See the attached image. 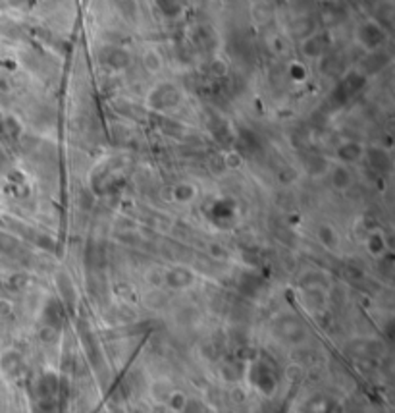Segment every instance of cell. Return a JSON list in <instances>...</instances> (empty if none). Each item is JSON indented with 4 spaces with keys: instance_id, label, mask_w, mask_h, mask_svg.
Returning a JSON list of instances; mask_svg holds the SVG:
<instances>
[{
    "instance_id": "cell-1",
    "label": "cell",
    "mask_w": 395,
    "mask_h": 413,
    "mask_svg": "<svg viewBox=\"0 0 395 413\" xmlns=\"http://www.w3.org/2000/svg\"><path fill=\"white\" fill-rule=\"evenodd\" d=\"M181 100V95L174 85H158L153 93L149 95V105L154 110H166L177 107V102Z\"/></svg>"
},
{
    "instance_id": "cell-2",
    "label": "cell",
    "mask_w": 395,
    "mask_h": 413,
    "mask_svg": "<svg viewBox=\"0 0 395 413\" xmlns=\"http://www.w3.org/2000/svg\"><path fill=\"white\" fill-rule=\"evenodd\" d=\"M166 284L174 290H181V288H187L191 284L195 282V274L189 271L187 267H174L170 271L166 272L164 276Z\"/></svg>"
},
{
    "instance_id": "cell-3",
    "label": "cell",
    "mask_w": 395,
    "mask_h": 413,
    "mask_svg": "<svg viewBox=\"0 0 395 413\" xmlns=\"http://www.w3.org/2000/svg\"><path fill=\"white\" fill-rule=\"evenodd\" d=\"M364 152H366V159H368V163H370L374 170H378V172H389L391 170V157L387 154L385 149H382V147H370Z\"/></svg>"
},
{
    "instance_id": "cell-4",
    "label": "cell",
    "mask_w": 395,
    "mask_h": 413,
    "mask_svg": "<svg viewBox=\"0 0 395 413\" xmlns=\"http://www.w3.org/2000/svg\"><path fill=\"white\" fill-rule=\"evenodd\" d=\"M384 39H385L384 31L378 25H374V23H366V25H362L361 29H359V41L366 48H376Z\"/></svg>"
},
{
    "instance_id": "cell-5",
    "label": "cell",
    "mask_w": 395,
    "mask_h": 413,
    "mask_svg": "<svg viewBox=\"0 0 395 413\" xmlns=\"http://www.w3.org/2000/svg\"><path fill=\"white\" fill-rule=\"evenodd\" d=\"M104 62L114 68V70H123L127 68L129 62H131V56L127 50L123 48H118V46H110V48H104Z\"/></svg>"
},
{
    "instance_id": "cell-6",
    "label": "cell",
    "mask_w": 395,
    "mask_h": 413,
    "mask_svg": "<svg viewBox=\"0 0 395 413\" xmlns=\"http://www.w3.org/2000/svg\"><path fill=\"white\" fill-rule=\"evenodd\" d=\"M330 184H332L334 189H338V191L349 189L353 184L351 172H349L345 166H336V168L332 170V174H330Z\"/></svg>"
},
{
    "instance_id": "cell-7",
    "label": "cell",
    "mask_w": 395,
    "mask_h": 413,
    "mask_svg": "<svg viewBox=\"0 0 395 413\" xmlns=\"http://www.w3.org/2000/svg\"><path fill=\"white\" fill-rule=\"evenodd\" d=\"M362 154H364V149H362L361 143H357V141L343 143V145H340V149H338V157H340L343 163H357V161L362 159Z\"/></svg>"
},
{
    "instance_id": "cell-8",
    "label": "cell",
    "mask_w": 395,
    "mask_h": 413,
    "mask_svg": "<svg viewBox=\"0 0 395 413\" xmlns=\"http://www.w3.org/2000/svg\"><path fill=\"white\" fill-rule=\"evenodd\" d=\"M328 48V37L326 35H314V37H310V39H307L305 43H303V53L307 56H310V58H316V56H320L324 50Z\"/></svg>"
},
{
    "instance_id": "cell-9",
    "label": "cell",
    "mask_w": 395,
    "mask_h": 413,
    "mask_svg": "<svg viewBox=\"0 0 395 413\" xmlns=\"http://www.w3.org/2000/svg\"><path fill=\"white\" fill-rule=\"evenodd\" d=\"M316 236H318V239L326 247H336V245H338V234L334 232V228H330V226H320Z\"/></svg>"
},
{
    "instance_id": "cell-10",
    "label": "cell",
    "mask_w": 395,
    "mask_h": 413,
    "mask_svg": "<svg viewBox=\"0 0 395 413\" xmlns=\"http://www.w3.org/2000/svg\"><path fill=\"white\" fill-rule=\"evenodd\" d=\"M174 195H176L177 201H181V203H185V201H191L193 197H195V187L189 184H179L174 189Z\"/></svg>"
},
{
    "instance_id": "cell-11",
    "label": "cell",
    "mask_w": 395,
    "mask_h": 413,
    "mask_svg": "<svg viewBox=\"0 0 395 413\" xmlns=\"http://www.w3.org/2000/svg\"><path fill=\"white\" fill-rule=\"evenodd\" d=\"M158 8H162V14L164 16H168V18H176V16H179V12H181V4H177V2H158Z\"/></svg>"
},
{
    "instance_id": "cell-12",
    "label": "cell",
    "mask_w": 395,
    "mask_h": 413,
    "mask_svg": "<svg viewBox=\"0 0 395 413\" xmlns=\"http://www.w3.org/2000/svg\"><path fill=\"white\" fill-rule=\"evenodd\" d=\"M368 249L372 251L374 255H380L384 251V238L380 234H374L372 238L368 239Z\"/></svg>"
},
{
    "instance_id": "cell-13",
    "label": "cell",
    "mask_w": 395,
    "mask_h": 413,
    "mask_svg": "<svg viewBox=\"0 0 395 413\" xmlns=\"http://www.w3.org/2000/svg\"><path fill=\"white\" fill-rule=\"evenodd\" d=\"M145 66L149 68V70H158L160 68V56L156 55V53H147L145 55Z\"/></svg>"
},
{
    "instance_id": "cell-14",
    "label": "cell",
    "mask_w": 395,
    "mask_h": 413,
    "mask_svg": "<svg viewBox=\"0 0 395 413\" xmlns=\"http://www.w3.org/2000/svg\"><path fill=\"white\" fill-rule=\"evenodd\" d=\"M12 249H16V241L12 238H8V236H2V234H0V251H2V253H10Z\"/></svg>"
},
{
    "instance_id": "cell-15",
    "label": "cell",
    "mask_w": 395,
    "mask_h": 413,
    "mask_svg": "<svg viewBox=\"0 0 395 413\" xmlns=\"http://www.w3.org/2000/svg\"><path fill=\"white\" fill-rule=\"evenodd\" d=\"M324 164H326V163H324V159H320V157L314 154V157H310V164H307V166H308V170H310L312 174H316L320 168H324Z\"/></svg>"
},
{
    "instance_id": "cell-16",
    "label": "cell",
    "mask_w": 395,
    "mask_h": 413,
    "mask_svg": "<svg viewBox=\"0 0 395 413\" xmlns=\"http://www.w3.org/2000/svg\"><path fill=\"white\" fill-rule=\"evenodd\" d=\"M241 139H243L245 143H247V145H249L251 149H256V147H258V141H256V137L252 135L251 131L243 130V131H241Z\"/></svg>"
},
{
    "instance_id": "cell-17",
    "label": "cell",
    "mask_w": 395,
    "mask_h": 413,
    "mask_svg": "<svg viewBox=\"0 0 395 413\" xmlns=\"http://www.w3.org/2000/svg\"><path fill=\"white\" fill-rule=\"evenodd\" d=\"M291 76L297 77V79L305 77V68H303L301 64H293V66H291Z\"/></svg>"
}]
</instances>
